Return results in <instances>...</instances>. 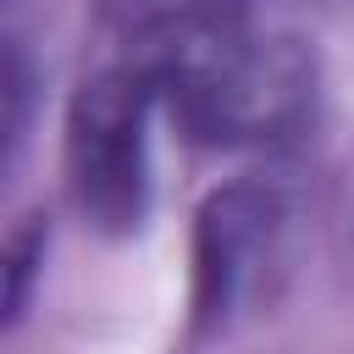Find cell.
<instances>
[{
    "label": "cell",
    "instance_id": "277c9868",
    "mask_svg": "<svg viewBox=\"0 0 354 354\" xmlns=\"http://www.w3.org/2000/svg\"><path fill=\"white\" fill-rule=\"evenodd\" d=\"M254 0H100V22L122 39L127 61L166 55L221 28H243Z\"/></svg>",
    "mask_w": 354,
    "mask_h": 354
},
{
    "label": "cell",
    "instance_id": "6da1fadb",
    "mask_svg": "<svg viewBox=\"0 0 354 354\" xmlns=\"http://www.w3.org/2000/svg\"><path fill=\"white\" fill-rule=\"evenodd\" d=\"M138 66L155 77L160 105L177 116V127L194 144L216 149L277 144L310 116L315 100V66L304 44L254 33L249 22L177 44Z\"/></svg>",
    "mask_w": 354,
    "mask_h": 354
},
{
    "label": "cell",
    "instance_id": "8992f818",
    "mask_svg": "<svg viewBox=\"0 0 354 354\" xmlns=\"http://www.w3.org/2000/svg\"><path fill=\"white\" fill-rule=\"evenodd\" d=\"M28 100H33V66H28L22 39H11V50H6V155L11 160L28 133Z\"/></svg>",
    "mask_w": 354,
    "mask_h": 354
},
{
    "label": "cell",
    "instance_id": "3957f363",
    "mask_svg": "<svg viewBox=\"0 0 354 354\" xmlns=\"http://www.w3.org/2000/svg\"><path fill=\"white\" fill-rule=\"evenodd\" d=\"M288 205L271 183H227L194 216V326L216 332L266 299L282 266Z\"/></svg>",
    "mask_w": 354,
    "mask_h": 354
},
{
    "label": "cell",
    "instance_id": "5b68a950",
    "mask_svg": "<svg viewBox=\"0 0 354 354\" xmlns=\"http://www.w3.org/2000/svg\"><path fill=\"white\" fill-rule=\"evenodd\" d=\"M44 243H50L44 216H22V227L6 238V326H17L28 310V288H33V271L44 266Z\"/></svg>",
    "mask_w": 354,
    "mask_h": 354
},
{
    "label": "cell",
    "instance_id": "7a4b0ae2",
    "mask_svg": "<svg viewBox=\"0 0 354 354\" xmlns=\"http://www.w3.org/2000/svg\"><path fill=\"white\" fill-rule=\"evenodd\" d=\"M155 77L138 61L94 72L66 105V188L100 232H138L149 210V111Z\"/></svg>",
    "mask_w": 354,
    "mask_h": 354
}]
</instances>
